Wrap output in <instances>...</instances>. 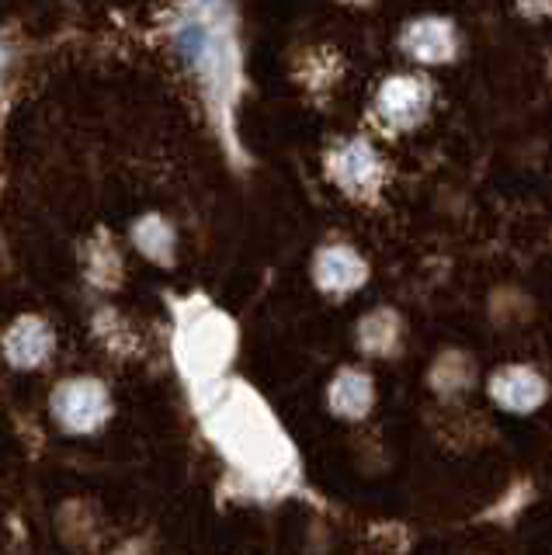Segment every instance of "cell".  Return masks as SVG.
Returning a JSON list of instances; mask_svg holds the SVG:
<instances>
[{
    "instance_id": "cell-1",
    "label": "cell",
    "mask_w": 552,
    "mask_h": 555,
    "mask_svg": "<svg viewBox=\"0 0 552 555\" xmlns=\"http://www.w3.org/2000/svg\"><path fill=\"white\" fill-rule=\"evenodd\" d=\"M108 392L101 389V382L91 378H77V382H63L56 399H53V413L66 430L88 434L108 421Z\"/></svg>"
},
{
    "instance_id": "cell-2",
    "label": "cell",
    "mask_w": 552,
    "mask_h": 555,
    "mask_svg": "<svg viewBox=\"0 0 552 555\" xmlns=\"http://www.w3.org/2000/svg\"><path fill=\"white\" fill-rule=\"evenodd\" d=\"M178 49L181 56L192 63L195 74L209 83V87H222L230 77V52L222 46V35H216L209 25H184L178 31Z\"/></svg>"
},
{
    "instance_id": "cell-3",
    "label": "cell",
    "mask_w": 552,
    "mask_h": 555,
    "mask_svg": "<svg viewBox=\"0 0 552 555\" xmlns=\"http://www.w3.org/2000/svg\"><path fill=\"white\" fill-rule=\"evenodd\" d=\"M427 104H431V87L418 77H396L378 91V115H383L389 126H400V129L421 121Z\"/></svg>"
},
{
    "instance_id": "cell-4",
    "label": "cell",
    "mask_w": 552,
    "mask_h": 555,
    "mask_svg": "<svg viewBox=\"0 0 552 555\" xmlns=\"http://www.w3.org/2000/svg\"><path fill=\"white\" fill-rule=\"evenodd\" d=\"M334 181L351 191V195H365L378 184L383 178V164H378V156L369 143H361V139H351V143H344L337 153H334Z\"/></svg>"
},
{
    "instance_id": "cell-5",
    "label": "cell",
    "mask_w": 552,
    "mask_h": 555,
    "mask_svg": "<svg viewBox=\"0 0 552 555\" xmlns=\"http://www.w3.org/2000/svg\"><path fill=\"white\" fill-rule=\"evenodd\" d=\"M493 399L511 413H528L545 399V382L539 372L522 369V364H511V369H500L490 382Z\"/></svg>"
},
{
    "instance_id": "cell-6",
    "label": "cell",
    "mask_w": 552,
    "mask_h": 555,
    "mask_svg": "<svg viewBox=\"0 0 552 555\" xmlns=\"http://www.w3.org/2000/svg\"><path fill=\"white\" fill-rule=\"evenodd\" d=\"M313 274H317V285L323 292L344 295V292H355L358 285H365L369 268H365V260L348 247H326L317 254Z\"/></svg>"
},
{
    "instance_id": "cell-7",
    "label": "cell",
    "mask_w": 552,
    "mask_h": 555,
    "mask_svg": "<svg viewBox=\"0 0 552 555\" xmlns=\"http://www.w3.org/2000/svg\"><path fill=\"white\" fill-rule=\"evenodd\" d=\"M403 49L421 63H445L455 52V31L441 17H421L403 31Z\"/></svg>"
},
{
    "instance_id": "cell-8",
    "label": "cell",
    "mask_w": 552,
    "mask_h": 555,
    "mask_svg": "<svg viewBox=\"0 0 552 555\" xmlns=\"http://www.w3.org/2000/svg\"><path fill=\"white\" fill-rule=\"evenodd\" d=\"M331 406H334V413L348 416V421L365 416L369 406H372V378L355 372V369H344L331 382Z\"/></svg>"
},
{
    "instance_id": "cell-9",
    "label": "cell",
    "mask_w": 552,
    "mask_h": 555,
    "mask_svg": "<svg viewBox=\"0 0 552 555\" xmlns=\"http://www.w3.org/2000/svg\"><path fill=\"white\" fill-rule=\"evenodd\" d=\"M49 347H53V334H49V326L42 320L14 323V330L4 340V351L14 364H39Z\"/></svg>"
},
{
    "instance_id": "cell-10",
    "label": "cell",
    "mask_w": 552,
    "mask_h": 555,
    "mask_svg": "<svg viewBox=\"0 0 552 555\" xmlns=\"http://www.w3.org/2000/svg\"><path fill=\"white\" fill-rule=\"evenodd\" d=\"M136 243H140V250H146L150 257L157 260H167L170 257V247H175V233H170V225L157 216L143 219L136 225Z\"/></svg>"
},
{
    "instance_id": "cell-11",
    "label": "cell",
    "mask_w": 552,
    "mask_h": 555,
    "mask_svg": "<svg viewBox=\"0 0 552 555\" xmlns=\"http://www.w3.org/2000/svg\"><path fill=\"white\" fill-rule=\"evenodd\" d=\"M378 323H383V309L372 312V317L361 323V347L372 351V354H386L389 347L396 344V317L389 312L386 326H378Z\"/></svg>"
}]
</instances>
